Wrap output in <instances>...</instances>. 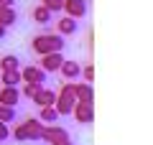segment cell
<instances>
[{"mask_svg":"<svg viewBox=\"0 0 153 145\" xmlns=\"http://www.w3.org/2000/svg\"><path fill=\"white\" fill-rule=\"evenodd\" d=\"M0 145H3V143H0Z\"/></svg>","mask_w":153,"mask_h":145,"instance_id":"28","label":"cell"},{"mask_svg":"<svg viewBox=\"0 0 153 145\" xmlns=\"http://www.w3.org/2000/svg\"><path fill=\"white\" fill-rule=\"evenodd\" d=\"M16 0H0V5H13Z\"/></svg>","mask_w":153,"mask_h":145,"instance_id":"26","label":"cell"},{"mask_svg":"<svg viewBox=\"0 0 153 145\" xmlns=\"http://www.w3.org/2000/svg\"><path fill=\"white\" fill-rule=\"evenodd\" d=\"M41 5L51 13H59V10H64V0H41Z\"/></svg>","mask_w":153,"mask_h":145,"instance_id":"20","label":"cell"},{"mask_svg":"<svg viewBox=\"0 0 153 145\" xmlns=\"http://www.w3.org/2000/svg\"><path fill=\"white\" fill-rule=\"evenodd\" d=\"M5 33H8V28H5V26H0V41L5 38Z\"/></svg>","mask_w":153,"mask_h":145,"instance_id":"25","label":"cell"},{"mask_svg":"<svg viewBox=\"0 0 153 145\" xmlns=\"http://www.w3.org/2000/svg\"><path fill=\"white\" fill-rule=\"evenodd\" d=\"M82 76H84V81H87V84H92V81H94V66H92V64L82 66Z\"/></svg>","mask_w":153,"mask_h":145,"instance_id":"22","label":"cell"},{"mask_svg":"<svg viewBox=\"0 0 153 145\" xmlns=\"http://www.w3.org/2000/svg\"><path fill=\"white\" fill-rule=\"evenodd\" d=\"M51 145H74L71 140H59V143H51Z\"/></svg>","mask_w":153,"mask_h":145,"instance_id":"24","label":"cell"},{"mask_svg":"<svg viewBox=\"0 0 153 145\" xmlns=\"http://www.w3.org/2000/svg\"><path fill=\"white\" fill-rule=\"evenodd\" d=\"M64 10L69 18H74V21H82V18H87V0H64Z\"/></svg>","mask_w":153,"mask_h":145,"instance_id":"6","label":"cell"},{"mask_svg":"<svg viewBox=\"0 0 153 145\" xmlns=\"http://www.w3.org/2000/svg\"><path fill=\"white\" fill-rule=\"evenodd\" d=\"M0 84H3V87H18V84H23V79H21V69L0 71Z\"/></svg>","mask_w":153,"mask_h":145,"instance_id":"16","label":"cell"},{"mask_svg":"<svg viewBox=\"0 0 153 145\" xmlns=\"http://www.w3.org/2000/svg\"><path fill=\"white\" fill-rule=\"evenodd\" d=\"M18 21H21V13L16 10V5H0V26H18Z\"/></svg>","mask_w":153,"mask_h":145,"instance_id":"11","label":"cell"},{"mask_svg":"<svg viewBox=\"0 0 153 145\" xmlns=\"http://www.w3.org/2000/svg\"><path fill=\"white\" fill-rule=\"evenodd\" d=\"M54 102H56V92L46 89V87H41L33 97V104H38V107H54Z\"/></svg>","mask_w":153,"mask_h":145,"instance_id":"13","label":"cell"},{"mask_svg":"<svg viewBox=\"0 0 153 145\" xmlns=\"http://www.w3.org/2000/svg\"><path fill=\"white\" fill-rule=\"evenodd\" d=\"M0 87H3V84H0Z\"/></svg>","mask_w":153,"mask_h":145,"instance_id":"29","label":"cell"},{"mask_svg":"<svg viewBox=\"0 0 153 145\" xmlns=\"http://www.w3.org/2000/svg\"><path fill=\"white\" fill-rule=\"evenodd\" d=\"M71 117L76 120V125H92L94 120V104L92 102H76L71 109Z\"/></svg>","mask_w":153,"mask_h":145,"instance_id":"5","label":"cell"},{"mask_svg":"<svg viewBox=\"0 0 153 145\" xmlns=\"http://www.w3.org/2000/svg\"><path fill=\"white\" fill-rule=\"evenodd\" d=\"M56 33H59V36H74V33H79V23H76L74 18L64 16V18L56 21Z\"/></svg>","mask_w":153,"mask_h":145,"instance_id":"12","label":"cell"},{"mask_svg":"<svg viewBox=\"0 0 153 145\" xmlns=\"http://www.w3.org/2000/svg\"><path fill=\"white\" fill-rule=\"evenodd\" d=\"M18 102H21V89L18 87H0V104L18 107Z\"/></svg>","mask_w":153,"mask_h":145,"instance_id":"10","label":"cell"},{"mask_svg":"<svg viewBox=\"0 0 153 145\" xmlns=\"http://www.w3.org/2000/svg\"><path fill=\"white\" fill-rule=\"evenodd\" d=\"M61 61H64V54H61V51H54V54H44V56H41V69H44L46 74H54V71H59Z\"/></svg>","mask_w":153,"mask_h":145,"instance_id":"9","label":"cell"},{"mask_svg":"<svg viewBox=\"0 0 153 145\" xmlns=\"http://www.w3.org/2000/svg\"><path fill=\"white\" fill-rule=\"evenodd\" d=\"M74 94H76V102H94V89H92V84H79L76 81V87H74Z\"/></svg>","mask_w":153,"mask_h":145,"instance_id":"15","label":"cell"},{"mask_svg":"<svg viewBox=\"0 0 153 145\" xmlns=\"http://www.w3.org/2000/svg\"><path fill=\"white\" fill-rule=\"evenodd\" d=\"M41 87H44V84H23V92H21V94H26V97H31V99H33L36 92L41 89Z\"/></svg>","mask_w":153,"mask_h":145,"instance_id":"21","label":"cell"},{"mask_svg":"<svg viewBox=\"0 0 153 145\" xmlns=\"http://www.w3.org/2000/svg\"><path fill=\"white\" fill-rule=\"evenodd\" d=\"M16 120V107H5V104H0V122L10 125Z\"/></svg>","mask_w":153,"mask_h":145,"instance_id":"19","label":"cell"},{"mask_svg":"<svg viewBox=\"0 0 153 145\" xmlns=\"http://www.w3.org/2000/svg\"><path fill=\"white\" fill-rule=\"evenodd\" d=\"M8 138H10V127L5 122H0V143H5Z\"/></svg>","mask_w":153,"mask_h":145,"instance_id":"23","label":"cell"},{"mask_svg":"<svg viewBox=\"0 0 153 145\" xmlns=\"http://www.w3.org/2000/svg\"><path fill=\"white\" fill-rule=\"evenodd\" d=\"M87 3H89V0H87Z\"/></svg>","mask_w":153,"mask_h":145,"instance_id":"27","label":"cell"},{"mask_svg":"<svg viewBox=\"0 0 153 145\" xmlns=\"http://www.w3.org/2000/svg\"><path fill=\"white\" fill-rule=\"evenodd\" d=\"M31 18L38 23V26H51V21H54V13L46 10L44 5H36V8L31 10Z\"/></svg>","mask_w":153,"mask_h":145,"instance_id":"14","label":"cell"},{"mask_svg":"<svg viewBox=\"0 0 153 145\" xmlns=\"http://www.w3.org/2000/svg\"><path fill=\"white\" fill-rule=\"evenodd\" d=\"M13 69H21V59L16 54L0 56V71H13Z\"/></svg>","mask_w":153,"mask_h":145,"instance_id":"17","label":"cell"},{"mask_svg":"<svg viewBox=\"0 0 153 145\" xmlns=\"http://www.w3.org/2000/svg\"><path fill=\"white\" fill-rule=\"evenodd\" d=\"M59 74L64 76L66 81H79V76H82V64L64 59V61H61V66H59Z\"/></svg>","mask_w":153,"mask_h":145,"instance_id":"8","label":"cell"},{"mask_svg":"<svg viewBox=\"0 0 153 145\" xmlns=\"http://www.w3.org/2000/svg\"><path fill=\"white\" fill-rule=\"evenodd\" d=\"M41 140H46V143H59V140H69V132H66L64 127H59V125H44V132H41Z\"/></svg>","mask_w":153,"mask_h":145,"instance_id":"7","label":"cell"},{"mask_svg":"<svg viewBox=\"0 0 153 145\" xmlns=\"http://www.w3.org/2000/svg\"><path fill=\"white\" fill-rule=\"evenodd\" d=\"M64 46H66L64 36H59V33H38V36H33V41H31V48L38 56L54 54V51H64Z\"/></svg>","mask_w":153,"mask_h":145,"instance_id":"1","label":"cell"},{"mask_svg":"<svg viewBox=\"0 0 153 145\" xmlns=\"http://www.w3.org/2000/svg\"><path fill=\"white\" fill-rule=\"evenodd\" d=\"M41 132H44V122L38 117H28L21 125H16V130H10V138L26 143V140H41Z\"/></svg>","mask_w":153,"mask_h":145,"instance_id":"2","label":"cell"},{"mask_svg":"<svg viewBox=\"0 0 153 145\" xmlns=\"http://www.w3.org/2000/svg\"><path fill=\"white\" fill-rule=\"evenodd\" d=\"M74 87L76 81H66V84H61V89L56 92V112H59V117H64V115H71V109H74L76 104V94H74Z\"/></svg>","mask_w":153,"mask_h":145,"instance_id":"3","label":"cell"},{"mask_svg":"<svg viewBox=\"0 0 153 145\" xmlns=\"http://www.w3.org/2000/svg\"><path fill=\"white\" fill-rule=\"evenodd\" d=\"M46 71L41 69V66H36V64H26L21 69V79H23V84H46Z\"/></svg>","mask_w":153,"mask_h":145,"instance_id":"4","label":"cell"},{"mask_svg":"<svg viewBox=\"0 0 153 145\" xmlns=\"http://www.w3.org/2000/svg\"><path fill=\"white\" fill-rule=\"evenodd\" d=\"M38 120L44 125H54L56 120H59V112H56V107H41V112H38Z\"/></svg>","mask_w":153,"mask_h":145,"instance_id":"18","label":"cell"}]
</instances>
